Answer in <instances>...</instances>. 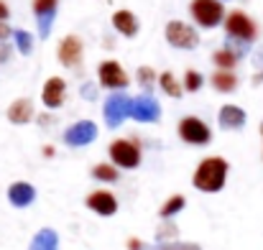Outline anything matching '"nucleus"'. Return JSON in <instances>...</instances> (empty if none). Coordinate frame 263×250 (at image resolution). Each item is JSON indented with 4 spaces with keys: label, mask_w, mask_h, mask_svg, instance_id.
<instances>
[{
    "label": "nucleus",
    "mask_w": 263,
    "mask_h": 250,
    "mask_svg": "<svg viewBox=\"0 0 263 250\" xmlns=\"http://www.w3.org/2000/svg\"><path fill=\"white\" fill-rule=\"evenodd\" d=\"M228 174H230V166L222 156H207V159L199 161V166L194 168L192 184H194L197 191L217 194V191H222V186L228 181Z\"/></svg>",
    "instance_id": "1"
},
{
    "label": "nucleus",
    "mask_w": 263,
    "mask_h": 250,
    "mask_svg": "<svg viewBox=\"0 0 263 250\" xmlns=\"http://www.w3.org/2000/svg\"><path fill=\"white\" fill-rule=\"evenodd\" d=\"M110 164L118 168H125V171H130V168H138L141 166V148H138V143L136 141H128V138H118V141H112L110 143Z\"/></svg>",
    "instance_id": "2"
},
{
    "label": "nucleus",
    "mask_w": 263,
    "mask_h": 250,
    "mask_svg": "<svg viewBox=\"0 0 263 250\" xmlns=\"http://www.w3.org/2000/svg\"><path fill=\"white\" fill-rule=\"evenodd\" d=\"M189 13H192L194 23L202 28H215L225 21V8L220 0H192Z\"/></svg>",
    "instance_id": "3"
},
{
    "label": "nucleus",
    "mask_w": 263,
    "mask_h": 250,
    "mask_svg": "<svg viewBox=\"0 0 263 250\" xmlns=\"http://www.w3.org/2000/svg\"><path fill=\"white\" fill-rule=\"evenodd\" d=\"M176 130H179V138H181L184 143H189V146H207V143L212 141L210 125H207L202 118H197V115L181 118Z\"/></svg>",
    "instance_id": "4"
},
{
    "label": "nucleus",
    "mask_w": 263,
    "mask_h": 250,
    "mask_svg": "<svg viewBox=\"0 0 263 250\" xmlns=\"http://www.w3.org/2000/svg\"><path fill=\"white\" fill-rule=\"evenodd\" d=\"M133 112V100L128 94H112L105 100V107H102V118H105V125L107 128H118L125 123V118H130Z\"/></svg>",
    "instance_id": "5"
},
{
    "label": "nucleus",
    "mask_w": 263,
    "mask_h": 250,
    "mask_svg": "<svg viewBox=\"0 0 263 250\" xmlns=\"http://www.w3.org/2000/svg\"><path fill=\"white\" fill-rule=\"evenodd\" d=\"M225 31H228L230 39H238V41H243V44H251V41L258 36V26H256L243 10L228 13V18H225Z\"/></svg>",
    "instance_id": "6"
},
{
    "label": "nucleus",
    "mask_w": 263,
    "mask_h": 250,
    "mask_svg": "<svg viewBox=\"0 0 263 250\" xmlns=\"http://www.w3.org/2000/svg\"><path fill=\"white\" fill-rule=\"evenodd\" d=\"M166 41L174 49H194L199 44V33L184 21H172L166 23Z\"/></svg>",
    "instance_id": "7"
},
{
    "label": "nucleus",
    "mask_w": 263,
    "mask_h": 250,
    "mask_svg": "<svg viewBox=\"0 0 263 250\" xmlns=\"http://www.w3.org/2000/svg\"><path fill=\"white\" fill-rule=\"evenodd\" d=\"M97 125L92 120H77L74 125H69L64 130V143L72 146V148H82V146H89L97 141Z\"/></svg>",
    "instance_id": "8"
},
{
    "label": "nucleus",
    "mask_w": 263,
    "mask_h": 250,
    "mask_svg": "<svg viewBox=\"0 0 263 250\" xmlns=\"http://www.w3.org/2000/svg\"><path fill=\"white\" fill-rule=\"evenodd\" d=\"M97 80H100V84L105 89H123V87H128V82H130L128 74H125V69L118 62H112V59H107V62H102L97 67Z\"/></svg>",
    "instance_id": "9"
},
{
    "label": "nucleus",
    "mask_w": 263,
    "mask_h": 250,
    "mask_svg": "<svg viewBox=\"0 0 263 250\" xmlns=\"http://www.w3.org/2000/svg\"><path fill=\"white\" fill-rule=\"evenodd\" d=\"M130 118L138 120V123H159V118H161V105H159L156 97H151V94L136 97V100H133V112H130Z\"/></svg>",
    "instance_id": "10"
},
{
    "label": "nucleus",
    "mask_w": 263,
    "mask_h": 250,
    "mask_svg": "<svg viewBox=\"0 0 263 250\" xmlns=\"http://www.w3.org/2000/svg\"><path fill=\"white\" fill-rule=\"evenodd\" d=\"M67 100V82L62 77H51L46 80L44 89H41V102L49 107V110H59Z\"/></svg>",
    "instance_id": "11"
},
{
    "label": "nucleus",
    "mask_w": 263,
    "mask_h": 250,
    "mask_svg": "<svg viewBox=\"0 0 263 250\" xmlns=\"http://www.w3.org/2000/svg\"><path fill=\"white\" fill-rule=\"evenodd\" d=\"M87 207L95 215H100V217H112V215L118 212V199H115L112 191L97 189V191H92L87 197Z\"/></svg>",
    "instance_id": "12"
},
{
    "label": "nucleus",
    "mask_w": 263,
    "mask_h": 250,
    "mask_svg": "<svg viewBox=\"0 0 263 250\" xmlns=\"http://www.w3.org/2000/svg\"><path fill=\"white\" fill-rule=\"evenodd\" d=\"M246 123H248V115L238 105H222L217 112V125L222 130H240V128H246Z\"/></svg>",
    "instance_id": "13"
},
{
    "label": "nucleus",
    "mask_w": 263,
    "mask_h": 250,
    "mask_svg": "<svg viewBox=\"0 0 263 250\" xmlns=\"http://www.w3.org/2000/svg\"><path fill=\"white\" fill-rule=\"evenodd\" d=\"M33 199H36L33 184H28V181H15V184L8 186V202H10L13 207H31Z\"/></svg>",
    "instance_id": "14"
},
{
    "label": "nucleus",
    "mask_w": 263,
    "mask_h": 250,
    "mask_svg": "<svg viewBox=\"0 0 263 250\" xmlns=\"http://www.w3.org/2000/svg\"><path fill=\"white\" fill-rule=\"evenodd\" d=\"M82 59V41L77 36H64L59 44V62L64 67H74Z\"/></svg>",
    "instance_id": "15"
},
{
    "label": "nucleus",
    "mask_w": 263,
    "mask_h": 250,
    "mask_svg": "<svg viewBox=\"0 0 263 250\" xmlns=\"http://www.w3.org/2000/svg\"><path fill=\"white\" fill-rule=\"evenodd\" d=\"M57 5H59V0H33V13L39 15V28L44 36L51 28V18L57 13Z\"/></svg>",
    "instance_id": "16"
},
{
    "label": "nucleus",
    "mask_w": 263,
    "mask_h": 250,
    "mask_svg": "<svg viewBox=\"0 0 263 250\" xmlns=\"http://www.w3.org/2000/svg\"><path fill=\"white\" fill-rule=\"evenodd\" d=\"M112 26H115V31L123 33L125 39H133V36L138 33V18H136L130 10H118V13L112 15Z\"/></svg>",
    "instance_id": "17"
},
{
    "label": "nucleus",
    "mask_w": 263,
    "mask_h": 250,
    "mask_svg": "<svg viewBox=\"0 0 263 250\" xmlns=\"http://www.w3.org/2000/svg\"><path fill=\"white\" fill-rule=\"evenodd\" d=\"M8 120L10 123H15V125H26V123H31L33 120V105H31V100H15L10 107H8Z\"/></svg>",
    "instance_id": "18"
},
{
    "label": "nucleus",
    "mask_w": 263,
    "mask_h": 250,
    "mask_svg": "<svg viewBox=\"0 0 263 250\" xmlns=\"http://www.w3.org/2000/svg\"><path fill=\"white\" fill-rule=\"evenodd\" d=\"M28 250H59V233L51 227H44L33 235Z\"/></svg>",
    "instance_id": "19"
},
{
    "label": "nucleus",
    "mask_w": 263,
    "mask_h": 250,
    "mask_svg": "<svg viewBox=\"0 0 263 250\" xmlns=\"http://www.w3.org/2000/svg\"><path fill=\"white\" fill-rule=\"evenodd\" d=\"M212 87H215L217 92H233V89L238 87V77H235L233 72H228V69H217V72L212 74Z\"/></svg>",
    "instance_id": "20"
},
{
    "label": "nucleus",
    "mask_w": 263,
    "mask_h": 250,
    "mask_svg": "<svg viewBox=\"0 0 263 250\" xmlns=\"http://www.w3.org/2000/svg\"><path fill=\"white\" fill-rule=\"evenodd\" d=\"M184 207H186V199H184L181 194H174L172 199H166V202H164V207L159 209V215H161L164 220H172V217H174V215H179Z\"/></svg>",
    "instance_id": "21"
},
{
    "label": "nucleus",
    "mask_w": 263,
    "mask_h": 250,
    "mask_svg": "<svg viewBox=\"0 0 263 250\" xmlns=\"http://www.w3.org/2000/svg\"><path fill=\"white\" fill-rule=\"evenodd\" d=\"M159 84H161V89H164L169 97H174V100H179V97H181V92H184V87L176 82V77L172 74V72L159 74Z\"/></svg>",
    "instance_id": "22"
},
{
    "label": "nucleus",
    "mask_w": 263,
    "mask_h": 250,
    "mask_svg": "<svg viewBox=\"0 0 263 250\" xmlns=\"http://www.w3.org/2000/svg\"><path fill=\"white\" fill-rule=\"evenodd\" d=\"M92 179H97V181H118V166H112V164H97V166L92 168Z\"/></svg>",
    "instance_id": "23"
},
{
    "label": "nucleus",
    "mask_w": 263,
    "mask_h": 250,
    "mask_svg": "<svg viewBox=\"0 0 263 250\" xmlns=\"http://www.w3.org/2000/svg\"><path fill=\"white\" fill-rule=\"evenodd\" d=\"M235 62H238V54H235V51H230V49H220V51H215V64H217L220 69L233 72Z\"/></svg>",
    "instance_id": "24"
},
{
    "label": "nucleus",
    "mask_w": 263,
    "mask_h": 250,
    "mask_svg": "<svg viewBox=\"0 0 263 250\" xmlns=\"http://www.w3.org/2000/svg\"><path fill=\"white\" fill-rule=\"evenodd\" d=\"M202 84H204V77H202L199 72L189 69V72L184 74V82H181V87H184L186 92H199V89H202Z\"/></svg>",
    "instance_id": "25"
},
{
    "label": "nucleus",
    "mask_w": 263,
    "mask_h": 250,
    "mask_svg": "<svg viewBox=\"0 0 263 250\" xmlns=\"http://www.w3.org/2000/svg\"><path fill=\"white\" fill-rule=\"evenodd\" d=\"M151 250H202L197 243H186V240H166V243H159Z\"/></svg>",
    "instance_id": "26"
},
{
    "label": "nucleus",
    "mask_w": 263,
    "mask_h": 250,
    "mask_svg": "<svg viewBox=\"0 0 263 250\" xmlns=\"http://www.w3.org/2000/svg\"><path fill=\"white\" fill-rule=\"evenodd\" d=\"M15 44H18V49H21L23 54L31 51V36H28L26 31H18V33H15Z\"/></svg>",
    "instance_id": "27"
},
{
    "label": "nucleus",
    "mask_w": 263,
    "mask_h": 250,
    "mask_svg": "<svg viewBox=\"0 0 263 250\" xmlns=\"http://www.w3.org/2000/svg\"><path fill=\"white\" fill-rule=\"evenodd\" d=\"M138 82L143 84V87H148V84L154 82V69L151 67H141L138 69Z\"/></svg>",
    "instance_id": "28"
},
{
    "label": "nucleus",
    "mask_w": 263,
    "mask_h": 250,
    "mask_svg": "<svg viewBox=\"0 0 263 250\" xmlns=\"http://www.w3.org/2000/svg\"><path fill=\"white\" fill-rule=\"evenodd\" d=\"M128 250H143V243L138 238H133V240H128Z\"/></svg>",
    "instance_id": "29"
},
{
    "label": "nucleus",
    "mask_w": 263,
    "mask_h": 250,
    "mask_svg": "<svg viewBox=\"0 0 263 250\" xmlns=\"http://www.w3.org/2000/svg\"><path fill=\"white\" fill-rule=\"evenodd\" d=\"M5 18H8V5L0 0V21H5Z\"/></svg>",
    "instance_id": "30"
},
{
    "label": "nucleus",
    "mask_w": 263,
    "mask_h": 250,
    "mask_svg": "<svg viewBox=\"0 0 263 250\" xmlns=\"http://www.w3.org/2000/svg\"><path fill=\"white\" fill-rule=\"evenodd\" d=\"M5 33H8V28H5V26H0V36H5Z\"/></svg>",
    "instance_id": "31"
},
{
    "label": "nucleus",
    "mask_w": 263,
    "mask_h": 250,
    "mask_svg": "<svg viewBox=\"0 0 263 250\" xmlns=\"http://www.w3.org/2000/svg\"><path fill=\"white\" fill-rule=\"evenodd\" d=\"M261 136H263V123H261Z\"/></svg>",
    "instance_id": "32"
}]
</instances>
